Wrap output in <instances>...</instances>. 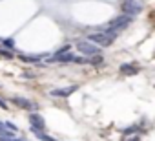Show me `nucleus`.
<instances>
[{
  "label": "nucleus",
  "mask_w": 155,
  "mask_h": 141,
  "mask_svg": "<svg viewBox=\"0 0 155 141\" xmlns=\"http://www.w3.org/2000/svg\"><path fill=\"white\" fill-rule=\"evenodd\" d=\"M4 126H6V128H9L11 132H17V126H15L13 123H4Z\"/></svg>",
  "instance_id": "obj_10"
},
{
  "label": "nucleus",
  "mask_w": 155,
  "mask_h": 141,
  "mask_svg": "<svg viewBox=\"0 0 155 141\" xmlns=\"http://www.w3.org/2000/svg\"><path fill=\"white\" fill-rule=\"evenodd\" d=\"M0 55H2V57H11V53L6 51V50H0Z\"/></svg>",
  "instance_id": "obj_12"
},
{
  "label": "nucleus",
  "mask_w": 155,
  "mask_h": 141,
  "mask_svg": "<svg viewBox=\"0 0 155 141\" xmlns=\"http://www.w3.org/2000/svg\"><path fill=\"white\" fill-rule=\"evenodd\" d=\"M77 90V86H69V88H60V90H53L49 95H53V97H68L69 94H73Z\"/></svg>",
  "instance_id": "obj_5"
},
{
  "label": "nucleus",
  "mask_w": 155,
  "mask_h": 141,
  "mask_svg": "<svg viewBox=\"0 0 155 141\" xmlns=\"http://www.w3.org/2000/svg\"><path fill=\"white\" fill-rule=\"evenodd\" d=\"M90 37V42H93V44H97V46H110L115 39H117V33L115 31H106V33H91V35H88Z\"/></svg>",
  "instance_id": "obj_1"
},
{
  "label": "nucleus",
  "mask_w": 155,
  "mask_h": 141,
  "mask_svg": "<svg viewBox=\"0 0 155 141\" xmlns=\"http://www.w3.org/2000/svg\"><path fill=\"white\" fill-rule=\"evenodd\" d=\"M144 8V0H122V11L128 17H133L137 13H140Z\"/></svg>",
  "instance_id": "obj_2"
},
{
  "label": "nucleus",
  "mask_w": 155,
  "mask_h": 141,
  "mask_svg": "<svg viewBox=\"0 0 155 141\" xmlns=\"http://www.w3.org/2000/svg\"><path fill=\"white\" fill-rule=\"evenodd\" d=\"M130 141H139V137H131V139H130Z\"/></svg>",
  "instance_id": "obj_16"
},
{
  "label": "nucleus",
  "mask_w": 155,
  "mask_h": 141,
  "mask_svg": "<svg viewBox=\"0 0 155 141\" xmlns=\"http://www.w3.org/2000/svg\"><path fill=\"white\" fill-rule=\"evenodd\" d=\"M130 22H131V17H128V15H122V17H117V19H113V20L110 22L108 29L117 33V31H120V29L128 28V26H130Z\"/></svg>",
  "instance_id": "obj_4"
},
{
  "label": "nucleus",
  "mask_w": 155,
  "mask_h": 141,
  "mask_svg": "<svg viewBox=\"0 0 155 141\" xmlns=\"http://www.w3.org/2000/svg\"><path fill=\"white\" fill-rule=\"evenodd\" d=\"M13 103H15L17 106H20V108H28V110H33V108H35V105H33L31 101L24 99V97H13Z\"/></svg>",
  "instance_id": "obj_6"
},
{
  "label": "nucleus",
  "mask_w": 155,
  "mask_h": 141,
  "mask_svg": "<svg viewBox=\"0 0 155 141\" xmlns=\"http://www.w3.org/2000/svg\"><path fill=\"white\" fill-rule=\"evenodd\" d=\"M120 72L124 75H135V74H139V68L135 64H122L120 66Z\"/></svg>",
  "instance_id": "obj_8"
},
{
  "label": "nucleus",
  "mask_w": 155,
  "mask_h": 141,
  "mask_svg": "<svg viewBox=\"0 0 155 141\" xmlns=\"http://www.w3.org/2000/svg\"><path fill=\"white\" fill-rule=\"evenodd\" d=\"M29 121H31V125L35 126V128H38V130H42L44 126H46V123H44V119L38 115V114H29Z\"/></svg>",
  "instance_id": "obj_7"
},
{
  "label": "nucleus",
  "mask_w": 155,
  "mask_h": 141,
  "mask_svg": "<svg viewBox=\"0 0 155 141\" xmlns=\"http://www.w3.org/2000/svg\"><path fill=\"white\" fill-rule=\"evenodd\" d=\"M91 62H93V64H101V62H102V59H101L99 55H95V57L91 59Z\"/></svg>",
  "instance_id": "obj_11"
},
{
  "label": "nucleus",
  "mask_w": 155,
  "mask_h": 141,
  "mask_svg": "<svg viewBox=\"0 0 155 141\" xmlns=\"http://www.w3.org/2000/svg\"><path fill=\"white\" fill-rule=\"evenodd\" d=\"M24 60H37V57H22Z\"/></svg>",
  "instance_id": "obj_14"
},
{
  "label": "nucleus",
  "mask_w": 155,
  "mask_h": 141,
  "mask_svg": "<svg viewBox=\"0 0 155 141\" xmlns=\"http://www.w3.org/2000/svg\"><path fill=\"white\" fill-rule=\"evenodd\" d=\"M77 46V50H79L81 53H84V55H99L101 53V48L97 46V44H93V42H90V40H79L75 44Z\"/></svg>",
  "instance_id": "obj_3"
},
{
  "label": "nucleus",
  "mask_w": 155,
  "mask_h": 141,
  "mask_svg": "<svg viewBox=\"0 0 155 141\" xmlns=\"http://www.w3.org/2000/svg\"><path fill=\"white\" fill-rule=\"evenodd\" d=\"M31 132H33V134H35L38 139H42V141H57V139H53L51 136H46V134H42V132H40L38 128H35V126H31Z\"/></svg>",
  "instance_id": "obj_9"
},
{
  "label": "nucleus",
  "mask_w": 155,
  "mask_h": 141,
  "mask_svg": "<svg viewBox=\"0 0 155 141\" xmlns=\"http://www.w3.org/2000/svg\"><path fill=\"white\" fill-rule=\"evenodd\" d=\"M4 44H6V46H9V48H11V46H13V40H4Z\"/></svg>",
  "instance_id": "obj_13"
},
{
  "label": "nucleus",
  "mask_w": 155,
  "mask_h": 141,
  "mask_svg": "<svg viewBox=\"0 0 155 141\" xmlns=\"http://www.w3.org/2000/svg\"><path fill=\"white\" fill-rule=\"evenodd\" d=\"M0 106H4V108H6V103H4L2 99H0Z\"/></svg>",
  "instance_id": "obj_15"
}]
</instances>
